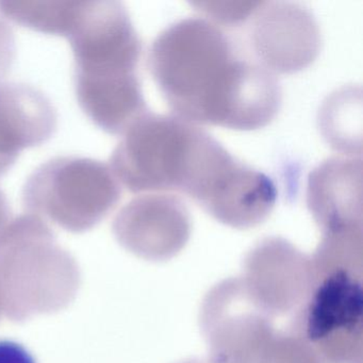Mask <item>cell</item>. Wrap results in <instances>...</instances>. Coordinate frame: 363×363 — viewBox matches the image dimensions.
Listing matches in <instances>:
<instances>
[{
	"instance_id": "obj_1",
	"label": "cell",
	"mask_w": 363,
	"mask_h": 363,
	"mask_svg": "<svg viewBox=\"0 0 363 363\" xmlns=\"http://www.w3.org/2000/svg\"><path fill=\"white\" fill-rule=\"evenodd\" d=\"M148 67L176 118L191 124L257 130L281 107L275 76L239 58L228 38L203 18L163 30L150 48Z\"/></svg>"
},
{
	"instance_id": "obj_2",
	"label": "cell",
	"mask_w": 363,
	"mask_h": 363,
	"mask_svg": "<svg viewBox=\"0 0 363 363\" xmlns=\"http://www.w3.org/2000/svg\"><path fill=\"white\" fill-rule=\"evenodd\" d=\"M74 54V84L82 111L110 135L147 113L137 75L142 44L118 1H80L65 35Z\"/></svg>"
},
{
	"instance_id": "obj_3",
	"label": "cell",
	"mask_w": 363,
	"mask_h": 363,
	"mask_svg": "<svg viewBox=\"0 0 363 363\" xmlns=\"http://www.w3.org/2000/svg\"><path fill=\"white\" fill-rule=\"evenodd\" d=\"M305 341L320 363L362 359V230L327 231L311 259Z\"/></svg>"
},
{
	"instance_id": "obj_4",
	"label": "cell",
	"mask_w": 363,
	"mask_h": 363,
	"mask_svg": "<svg viewBox=\"0 0 363 363\" xmlns=\"http://www.w3.org/2000/svg\"><path fill=\"white\" fill-rule=\"evenodd\" d=\"M110 167L82 157H56L27 178L22 201L29 211L45 214L71 229H84L105 218L121 199Z\"/></svg>"
},
{
	"instance_id": "obj_5",
	"label": "cell",
	"mask_w": 363,
	"mask_h": 363,
	"mask_svg": "<svg viewBox=\"0 0 363 363\" xmlns=\"http://www.w3.org/2000/svg\"><path fill=\"white\" fill-rule=\"evenodd\" d=\"M252 43L261 67L278 74L307 69L320 50V31L311 12L293 3H263L255 13Z\"/></svg>"
},
{
	"instance_id": "obj_6",
	"label": "cell",
	"mask_w": 363,
	"mask_h": 363,
	"mask_svg": "<svg viewBox=\"0 0 363 363\" xmlns=\"http://www.w3.org/2000/svg\"><path fill=\"white\" fill-rule=\"evenodd\" d=\"M57 127L56 108L42 91L26 84H0V176L23 150L48 142Z\"/></svg>"
},
{
	"instance_id": "obj_7",
	"label": "cell",
	"mask_w": 363,
	"mask_h": 363,
	"mask_svg": "<svg viewBox=\"0 0 363 363\" xmlns=\"http://www.w3.org/2000/svg\"><path fill=\"white\" fill-rule=\"evenodd\" d=\"M307 206L323 233L362 227V161L331 158L310 173Z\"/></svg>"
},
{
	"instance_id": "obj_8",
	"label": "cell",
	"mask_w": 363,
	"mask_h": 363,
	"mask_svg": "<svg viewBox=\"0 0 363 363\" xmlns=\"http://www.w3.org/2000/svg\"><path fill=\"white\" fill-rule=\"evenodd\" d=\"M116 227L128 243L165 256L188 241L190 214L174 195H142L121 210Z\"/></svg>"
},
{
	"instance_id": "obj_9",
	"label": "cell",
	"mask_w": 363,
	"mask_h": 363,
	"mask_svg": "<svg viewBox=\"0 0 363 363\" xmlns=\"http://www.w3.org/2000/svg\"><path fill=\"white\" fill-rule=\"evenodd\" d=\"M325 139L344 155H361V92L344 88L328 97L320 112Z\"/></svg>"
},
{
	"instance_id": "obj_10",
	"label": "cell",
	"mask_w": 363,
	"mask_h": 363,
	"mask_svg": "<svg viewBox=\"0 0 363 363\" xmlns=\"http://www.w3.org/2000/svg\"><path fill=\"white\" fill-rule=\"evenodd\" d=\"M262 4L263 1H199L192 3V6L214 23L227 26L245 22Z\"/></svg>"
},
{
	"instance_id": "obj_11",
	"label": "cell",
	"mask_w": 363,
	"mask_h": 363,
	"mask_svg": "<svg viewBox=\"0 0 363 363\" xmlns=\"http://www.w3.org/2000/svg\"><path fill=\"white\" fill-rule=\"evenodd\" d=\"M16 37L11 27L0 20V84L9 74L16 59Z\"/></svg>"
},
{
	"instance_id": "obj_12",
	"label": "cell",
	"mask_w": 363,
	"mask_h": 363,
	"mask_svg": "<svg viewBox=\"0 0 363 363\" xmlns=\"http://www.w3.org/2000/svg\"><path fill=\"white\" fill-rule=\"evenodd\" d=\"M0 363H37V361L22 344L0 340Z\"/></svg>"
},
{
	"instance_id": "obj_13",
	"label": "cell",
	"mask_w": 363,
	"mask_h": 363,
	"mask_svg": "<svg viewBox=\"0 0 363 363\" xmlns=\"http://www.w3.org/2000/svg\"><path fill=\"white\" fill-rule=\"evenodd\" d=\"M10 208L7 196L0 190V224L9 216Z\"/></svg>"
}]
</instances>
